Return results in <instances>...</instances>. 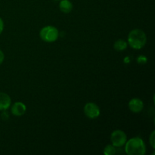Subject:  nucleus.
Returning <instances> with one entry per match:
<instances>
[{"label":"nucleus","instance_id":"1","mask_svg":"<svg viewBox=\"0 0 155 155\" xmlns=\"http://www.w3.org/2000/svg\"><path fill=\"white\" fill-rule=\"evenodd\" d=\"M125 151L129 155H144L146 153V146L141 138L135 137L126 142Z\"/></svg>","mask_w":155,"mask_h":155},{"label":"nucleus","instance_id":"2","mask_svg":"<svg viewBox=\"0 0 155 155\" xmlns=\"http://www.w3.org/2000/svg\"><path fill=\"white\" fill-rule=\"evenodd\" d=\"M147 37L145 33L140 29H135L130 32L128 42L130 46L135 49H141L146 43Z\"/></svg>","mask_w":155,"mask_h":155},{"label":"nucleus","instance_id":"3","mask_svg":"<svg viewBox=\"0 0 155 155\" xmlns=\"http://www.w3.org/2000/svg\"><path fill=\"white\" fill-rule=\"evenodd\" d=\"M40 38L46 42H55L59 36L58 30L53 26H46L42 28L39 33Z\"/></svg>","mask_w":155,"mask_h":155},{"label":"nucleus","instance_id":"4","mask_svg":"<svg viewBox=\"0 0 155 155\" xmlns=\"http://www.w3.org/2000/svg\"><path fill=\"white\" fill-rule=\"evenodd\" d=\"M127 135L122 130H115L110 135V141L112 145L117 148L124 146L127 142Z\"/></svg>","mask_w":155,"mask_h":155},{"label":"nucleus","instance_id":"5","mask_svg":"<svg viewBox=\"0 0 155 155\" xmlns=\"http://www.w3.org/2000/svg\"><path fill=\"white\" fill-rule=\"evenodd\" d=\"M84 113L87 117L90 119H95L100 115V109L95 103L89 102L85 105Z\"/></svg>","mask_w":155,"mask_h":155},{"label":"nucleus","instance_id":"6","mask_svg":"<svg viewBox=\"0 0 155 155\" xmlns=\"http://www.w3.org/2000/svg\"><path fill=\"white\" fill-rule=\"evenodd\" d=\"M144 104L139 98H133L129 102V108L133 113H139L143 110Z\"/></svg>","mask_w":155,"mask_h":155},{"label":"nucleus","instance_id":"7","mask_svg":"<svg viewBox=\"0 0 155 155\" xmlns=\"http://www.w3.org/2000/svg\"><path fill=\"white\" fill-rule=\"evenodd\" d=\"M26 110H27L26 105L24 103L20 102V101L15 102L12 107V113L15 116H22V115L25 114Z\"/></svg>","mask_w":155,"mask_h":155},{"label":"nucleus","instance_id":"8","mask_svg":"<svg viewBox=\"0 0 155 155\" xmlns=\"http://www.w3.org/2000/svg\"><path fill=\"white\" fill-rule=\"evenodd\" d=\"M12 99L8 94L0 92V110H6L9 108Z\"/></svg>","mask_w":155,"mask_h":155},{"label":"nucleus","instance_id":"9","mask_svg":"<svg viewBox=\"0 0 155 155\" xmlns=\"http://www.w3.org/2000/svg\"><path fill=\"white\" fill-rule=\"evenodd\" d=\"M59 8H60V10L63 13L68 14L72 11L73 4L69 0H61V2L59 4Z\"/></svg>","mask_w":155,"mask_h":155},{"label":"nucleus","instance_id":"10","mask_svg":"<svg viewBox=\"0 0 155 155\" xmlns=\"http://www.w3.org/2000/svg\"><path fill=\"white\" fill-rule=\"evenodd\" d=\"M114 48L118 51H124L127 48V42L124 39H118L115 42L114 45Z\"/></svg>","mask_w":155,"mask_h":155},{"label":"nucleus","instance_id":"11","mask_svg":"<svg viewBox=\"0 0 155 155\" xmlns=\"http://www.w3.org/2000/svg\"><path fill=\"white\" fill-rule=\"evenodd\" d=\"M104 154L106 155H114L116 154V148L113 145H108L104 148Z\"/></svg>","mask_w":155,"mask_h":155},{"label":"nucleus","instance_id":"12","mask_svg":"<svg viewBox=\"0 0 155 155\" xmlns=\"http://www.w3.org/2000/svg\"><path fill=\"white\" fill-rule=\"evenodd\" d=\"M137 62L139 64H145L147 62V58L143 55L139 56L137 58Z\"/></svg>","mask_w":155,"mask_h":155},{"label":"nucleus","instance_id":"13","mask_svg":"<svg viewBox=\"0 0 155 155\" xmlns=\"http://www.w3.org/2000/svg\"><path fill=\"white\" fill-rule=\"evenodd\" d=\"M149 142H150V144H151V145L152 146L153 148H155V141H154V131H153L152 133H151V136H150V138H149Z\"/></svg>","mask_w":155,"mask_h":155},{"label":"nucleus","instance_id":"14","mask_svg":"<svg viewBox=\"0 0 155 155\" xmlns=\"http://www.w3.org/2000/svg\"><path fill=\"white\" fill-rule=\"evenodd\" d=\"M3 30H4V22H3L2 19L0 18V34L2 33Z\"/></svg>","mask_w":155,"mask_h":155},{"label":"nucleus","instance_id":"15","mask_svg":"<svg viewBox=\"0 0 155 155\" xmlns=\"http://www.w3.org/2000/svg\"><path fill=\"white\" fill-rule=\"evenodd\" d=\"M4 58H5L4 53L2 52V50H0V64H1L3 62Z\"/></svg>","mask_w":155,"mask_h":155},{"label":"nucleus","instance_id":"16","mask_svg":"<svg viewBox=\"0 0 155 155\" xmlns=\"http://www.w3.org/2000/svg\"></svg>","mask_w":155,"mask_h":155}]
</instances>
